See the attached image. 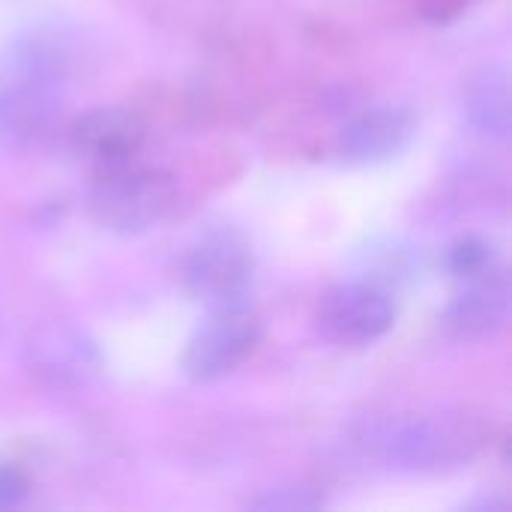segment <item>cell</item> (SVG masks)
<instances>
[{
    "mask_svg": "<svg viewBox=\"0 0 512 512\" xmlns=\"http://www.w3.org/2000/svg\"><path fill=\"white\" fill-rule=\"evenodd\" d=\"M324 501L318 495H312L309 489H279V492H270L264 498H255L249 507L252 510H267V512H297V510H315L321 507Z\"/></svg>",
    "mask_w": 512,
    "mask_h": 512,
    "instance_id": "13",
    "label": "cell"
},
{
    "mask_svg": "<svg viewBox=\"0 0 512 512\" xmlns=\"http://www.w3.org/2000/svg\"><path fill=\"white\" fill-rule=\"evenodd\" d=\"M27 366L51 390H81L96 378L99 354L81 330L48 324L27 339Z\"/></svg>",
    "mask_w": 512,
    "mask_h": 512,
    "instance_id": "6",
    "label": "cell"
},
{
    "mask_svg": "<svg viewBox=\"0 0 512 512\" xmlns=\"http://www.w3.org/2000/svg\"><path fill=\"white\" fill-rule=\"evenodd\" d=\"M258 339V318L246 306L216 309L210 321H204L198 333L189 339L183 354V372L198 384L219 381L231 375L255 351Z\"/></svg>",
    "mask_w": 512,
    "mask_h": 512,
    "instance_id": "4",
    "label": "cell"
},
{
    "mask_svg": "<svg viewBox=\"0 0 512 512\" xmlns=\"http://www.w3.org/2000/svg\"><path fill=\"white\" fill-rule=\"evenodd\" d=\"M396 303L378 282H342L330 288L318 303L321 333L348 348H363L384 339L393 330Z\"/></svg>",
    "mask_w": 512,
    "mask_h": 512,
    "instance_id": "3",
    "label": "cell"
},
{
    "mask_svg": "<svg viewBox=\"0 0 512 512\" xmlns=\"http://www.w3.org/2000/svg\"><path fill=\"white\" fill-rule=\"evenodd\" d=\"M462 111L483 138L507 141L512 132L510 75L501 66L477 69L462 87Z\"/></svg>",
    "mask_w": 512,
    "mask_h": 512,
    "instance_id": "10",
    "label": "cell"
},
{
    "mask_svg": "<svg viewBox=\"0 0 512 512\" xmlns=\"http://www.w3.org/2000/svg\"><path fill=\"white\" fill-rule=\"evenodd\" d=\"M141 141H144V126L129 111L120 108L87 111L72 129L75 150L99 171H111L132 162Z\"/></svg>",
    "mask_w": 512,
    "mask_h": 512,
    "instance_id": "9",
    "label": "cell"
},
{
    "mask_svg": "<svg viewBox=\"0 0 512 512\" xmlns=\"http://www.w3.org/2000/svg\"><path fill=\"white\" fill-rule=\"evenodd\" d=\"M417 132V120L408 108L381 105L357 114L339 132L336 150L348 165H378L399 156Z\"/></svg>",
    "mask_w": 512,
    "mask_h": 512,
    "instance_id": "8",
    "label": "cell"
},
{
    "mask_svg": "<svg viewBox=\"0 0 512 512\" xmlns=\"http://www.w3.org/2000/svg\"><path fill=\"white\" fill-rule=\"evenodd\" d=\"M183 288L192 300L216 309L246 306L255 282V258L243 237L234 231H219L204 237L183 261Z\"/></svg>",
    "mask_w": 512,
    "mask_h": 512,
    "instance_id": "2",
    "label": "cell"
},
{
    "mask_svg": "<svg viewBox=\"0 0 512 512\" xmlns=\"http://www.w3.org/2000/svg\"><path fill=\"white\" fill-rule=\"evenodd\" d=\"M60 84L36 78H9L0 90V147L33 150L60 123L63 99Z\"/></svg>",
    "mask_w": 512,
    "mask_h": 512,
    "instance_id": "5",
    "label": "cell"
},
{
    "mask_svg": "<svg viewBox=\"0 0 512 512\" xmlns=\"http://www.w3.org/2000/svg\"><path fill=\"white\" fill-rule=\"evenodd\" d=\"M495 264H498L495 249L486 240H480V237H465V240H459L450 249V270H453L456 279L477 276L483 270H492Z\"/></svg>",
    "mask_w": 512,
    "mask_h": 512,
    "instance_id": "12",
    "label": "cell"
},
{
    "mask_svg": "<svg viewBox=\"0 0 512 512\" xmlns=\"http://www.w3.org/2000/svg\"><path fill=\"white\" fill-rule=\"evenodd\" d=\"M372 447L393 465L429 468L447 459V453L453 450V441L432 423H405V426L381 429L372 438Z\"/></svg>",
    "mask_w": 512,
    "mask_h": 512,
    "instance_id": "11",
    "label": "cell"
},
{
    "mask_svg": "<svg viewBox=\"0 0 512 512\" xmlns=\"http://www.w3.org/2000/svg\"><path fill=\"white\" fill-rule=\"evenodd\" d=\"M510 318V279L501 264L477 276L459 279V291L447 306V327L453 336L480 342L495 336Z\"/></svg>",
    "mask_w": 512,
    "mask_h": 512,
    "instance_id": "7",
    "label": "cell"
},
{
    "mask_svg": "<svg viewBox=\"0 0 512 512\" xmlns=\"http://www.w3.org/2000/svg\"><path fill=\"white\" fill-rule=\"evenodd\" d=\"M27 495V477L12 468V465H3L0 468V507H15L21 504Z\"/></svg>",
    "mask_w": 512,
    "mask_h": 512,
    "instance_id": "14",
    "label": "cell"
},
{
    "mask_svg": "<svg viewBox=\"0 0 512 512\" xmlns=\"http://www.w3.org/2000/svg\"><path fill=\"white\" fill-rule=\"evenodd\" d=\"M99 183L90 192V216L114 234H144L156 228L177 204V183L159 168L120 165L99 171Z\"/></svg>",
    "mask_w": 512,
    "mask_h": 512,
    "instance_id": "1",
    "label": "cell"
}]
</instances>
